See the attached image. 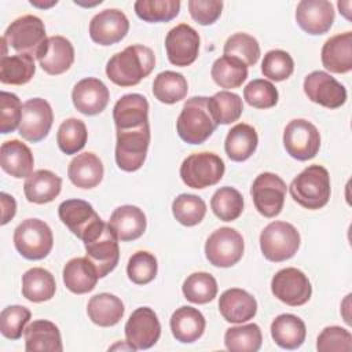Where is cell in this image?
<instances>
[{
    "label": "cell",
    "mask_w": 352,
    "mask_h": 352,
    "mask_svg": "<svg viewBox=\"0 0 352 352\" xmlns=\"http://www.w3.org/2000/svg\"><path fill=\"white\" fill-rule=\"evenodd\" d=\"M155 66V56L151 48L140 44L129 45L114 54L107 65L106 74L110 81L120 87H132L147 77Z\"/></svg>",
    "instance_id": "6da1fadb"
},
{
    "label": "cell",
    "mask_w": 352,
    "mask_h": 352,
    "mask_svg": "<svg viewBox=\"0 0 352 352\" xmlns=\"http://www.w3.org/2000/svg\"><path fill=\"white\" fill-rule=\"evenodd\" d=\"M289 191L300 206L309 210L320 209L330 199V175L322 165H309L292 180Z\"/></svg>",
    "instance_id": "7a4b0ae2"
},
{
    "label": "cell",
    "mask_w": 352,
    "mask_h": 352,
    "mask_svg": "<svg viewBox=\"0 0 352 352\" xmlns=\"http://www.w3.org/2000/svg\"><path fill=\"white\" fill-rule=\"evenodd\" d=\"M209 98L194 96L186 100L177 121L176 129L180 139L188 144H201L208 140L217 128L209 104Z\"/></svg>",
    "instance_id": "3957f363"
},
{
    "label": "cell",
    "mask_w": 352,
    "mask_h": 352,
    "mask_svg": "<svg viewBox=\"0 0 352 352\" xmlns=\"http://www.w3.org/2000/svg\"><path fill=\"white\" fill-rule=\"evenodd\" d=\"M62 223L84 243L98 238L106 223L99 217L91 204L82 199H66L58 208Z\"/></svg>",
    "instance_id": "277c9868"
},
{
    "label": "cell",
    "mask_w": 352,
    "mask_h": 352,
    "mask_svg": "<svg viewBox=\"0 0 352 352\" xmlns=\"http://www.w3.org/2000/svg\"><path fill=\"white\" fill-rule=\"evenodd\" d=\"M223 160L209 151L194 153L180 165V177L187 187L202 190L217 184L224 176Z\"/></svg>",
    "instance_id": "5b68a950"
},
{
    "label": "cell",
    "mask_w": 352,
    "mask_h": 352,
    "mask_svg": "<svg viewBox=\"0 0 352 352\" xmlns=\"http://www.w3.org/2000/svg\"><path fill=\"white\" fill-rule=\"evenodd\" d=\"M300 241V234L293 224L272 221L260 234V249L267 260L282 263L297 253Z\"/></svg>",
    "instance_id": "8992f818"
},
{
    "label": "cell",
    "mask_w": 352,
    "mask_h": 352,
    "mask_svg": "<svg viewBox=\"0 0 352 352\" xmlns=\"http://www.w3.org/2000/svg\"><path fill=\"white\" fill-rule=\"evenodd\" d=\"M14 245L22 257L43 260L54 246V235L45 221L26 219L14 231Z\"/></svg>",
    "instance_id": "52a82bcc"
},
{
    "label": "cell",
    "mask_w": 352,
    "mask_h": 352,
    "mask_svg": "<svg viewBox=\"0 0 352 352\" xmlns=\"http://www.w3.org/2000/svg\"><path fill=\"white\" fill-rule=\"evenodd\" d=\"M150 144V124L132 129H117L116 162L125 172L142 168Z\"/></svg>",
    "instance_id": "ba28073f"
},
{
    "label": "cell",
    "mask_w": 352,
    "mask_h": 352,
    "mask_svg": "<svg viewBox=\"0 0 352 352\" xmlns=\"http://www.w3.org/2000/svg\"><path fill=\"white\" fill-rule=\"evenodd\" d=\"M4 41L18 54L37 56L47 41L44 22L36 15H23L16 18L6 29Z\"/></svg>",
    "instance_id": "9c48e42d"
},
{
    "label": "cell",
    "mask_w": 352,
    "mask_h": 352,
    "mask_svg": "<svg viewBox=\"0 0 352 352\" xmlns=\"http://www.w3.org/2000/svg\"><path fill=\"white\" fill-rule=\"evenodd\" d=\"M243 250L245 243L242 235L231 227H221L213 231L205 243L208 261L220 268L235 265L242 258Z\"/></svg>",
    "instance_id": "30bf717a"
},
{
    "label": "cell",
    "mask_w": 352,
    "mask_h": 352,
    "mask_svg": "<svg viewBox=\"0 0 352 352\" xmlns=\"http://www.w3.org/2000/svg\"><path fill=\"white\" fill-rule=\"evenodd\" d=\"M286 190V183L278 175L271 172L260 173L250 188L254 208L267 219L278 216L285 205Z\"/></svg>",
    "instance_id": "8fae6325"
},
{
    "label": "cell",
    "mask_w": 352,
    "mask_h": 352,
    "mask_svg": "<svg viewBox=\"0 0 352 352\" xmlns=\"http://www.w3.org/2000/svg\"><path fill=\"white\" fill-rule=\"evenodd\" d=\"M283 146L287 154L297 161L312 160L320 148L319 131L308 120H293L283 131Z\"/></svg>",
    "instance_id": "7c38bea8"
},
{
    "label": "cell",
    "mask_w": 352,
    "mask_h": 352,
    "mask_svg": "<svg viewBox=\"0 0 352 352\" xmlns=\"http://www.w3.org/2000/svg\"><path fill=\"white\" fill-rule=\"evenodd\" d=\"M271 292L279 301L290 307H300L309 301L312 286L302 271L294 267H287L279 270L272 276Z\"/></svg>",
    "instance_id": "4fadbf2b"
},
{
    "label": "cell",
    "mask_w": 352,
    "mask_h": 352,
    "mask_svg": "<svg viewBox=\"0 0 352 352\" xmlns=\"http://www.w3.org/2000/svg\"><path fill=\"white\" fill-rule=\"evenodd\" d=\"M54 122V113L50 103L41 98H33L23 103L19 124V135L32 143L47 138Z\"/></svg>",
    "instance_id": "5bb4252c"
},
{
    "label": "cell",
    "mask_w": 352,
    "mask_h": 352,
    "mask_svg": "<svg viewBox=\"0 0 352 352\" xmlns=\"http://www.w3.org/2000/svg\"><path fill=\"white\" fill-rule=\"evenodd\" d=\"M161 336V324L157 314L148 307L135 309L125 323L126 342L136 349H148L157 344Z\"/></svg>",
    "instance_id": "9a60e30c"
},
{
    "label": "cell",
    "mask_w": 352,
    "mask_h": 352,
    "mask_svg": "<svg viewBox=\"0 0 352 352\" xmlns=\"http://www.w3.org/2000/svg\"><path fill=\"white\" fill-rule=\"evenodd\" d=\"M304 92L308 99L327 109H338L346 102V89L333 76L315 70L304 78Z\"/></svg>",
    "instance_id": "2e32d148"
},
{
    "label": "cell",
    "mask_w": 352,
    "mask_h": 352,
    "mask_svg": "<svg viewBox=\"0 0 352 352\" xmlns=\"http://www.w3.org/2000/svg\"><path fill=\"white\" fill-rule=\"evenodd\" d=\"M168 59L175 66H190L195 62L199 52V34L187 23L172 28L165 37Z\"/></svg>",
    "instance_id": "e0dca14e"
},
{
    "label": "cell",
    "mask_w": 352,
    "mask_h": 352,
    "mask_svg": "<svg viewBox=\"0 0 352 352\" xmlns=\"http://www.w3.org/2000/svg\"><path fill=\"white\" fill-rule=\"evenodd\" d=\"M129 30L126 15L117 8L98 12L89 22V36L99 45H113L121 41Z\"/></svg>",
    "instance_id": "ac0fdd59"
},
{
    "label": "cell",
    "mask_w": 352,
    "mask_h": 352,
    "mask_svg": "<svg viewBox=\"0 0 352 352\" xmlns=\"http://www.w3.org/2000/svg\"><path fill=\"white\" fill-rule=\"evenodd\" d=\"M334 7L327 0H301L296 8L298 26L312 36L327 33L334 22Z\"/></svg>",
    "instance_id": "d6986e66"
},
{
    "label": "cell",
    "mask_w": 352,
    "mask_h": 352,
    "mask_svg": "<svg viewBox=\"0 0 352 352\" xmlns=\"http://www.w3.org/2000/svg\"><path fill=\"white\" fill-rule=\"evenodd\" d=\"M84 246L85 257L95 265L99 279L104 278L117 267L120 260L118 239L109 224H106L103 232L98 238L84 243Z\"/></svg>",
    "instance_id": "ffe728a7"
},
{
    "label": "cell",
    "mask_w": 352,
    "mask_h": 352,
    "mask_svg": "<svg viewBox=\"0 0 352 352\" xmlns=\"http://www.w3.org/2000/svg\"><path fill=\"white\" fill-rule=\"evenodd\" d=\"M110 99L107 87L95 77H87L80 80L73 91L72 100L74 107L85 116H95L102 113Z\"/></svg>",
    "instance_id": "44dd1931"
},
{
    "label": "cell",
    "mask_w": 352,
    "mask_h": 352,
    "mask_svg": "<svg viewBox=\"0 0 352 352\" xmlns=\"http://www.w3.org/2000/svg\"><path fill=\"white\" fill-rule=\"evenodd\" d=\"M41 69L51 76H58L70 69L74 62L73 44L63 36H51L36 56Z\"/></svg>",
    "instance_id": "7402d4cb"
},
{
    "label": "cell",
    "mask_w": 352,
    "mask_h": 352,
    "mask_svg": "<svg viewBox=\"0 0 352 352\" xmlns=\"http://www.w3.org/2000/svg\"><path fill=\"white\" fill-rule=\"evenodd\" d=\"M219 311L230 323H243L254 318L257 312L256 298L243 289L232 287L221 293Z\"/></svg>",
    "instance_id": "603a6c76"
},
{
    "label": "cell",
    "mask_w": 352,
    "mask_h": 352,
    "mask_svg": "<svg viewBox=\"0 0 352 352\" xmlns=\"http://www.w3.org/2000/svg\"><path fill=\"white\" fill-rule=\"evenodd\" d=\"M107 224L118 241L128 242L135 241L144 234L147 220L140 208L133 205H122L114 209Z\"/></svg>",
    "instance_id": "cb8c5ba5"
},
{
    "label": "cell",
    "mask_w": 352,
    "mask_h": 352,
    "mask_svg": "<svg viewBox=\"0 0 352 352\" xmlns=\"http://www.w3.org/2000/svg\"><path fill=\"white\" fill-rule=\"evenodd\" d=\"M116 129L139 128L148 122V102L140 94H126L113 109Z\"/></svg>",
    "instance_id": "d4e9b609"
},
{
    "label": "cell",
    "mask_w": 352,
    "mask_h": 352,
    "mask_svg": "<svg viewBox=\"0 0 352 352\" xmlns=\"http://www.w3.org/2000/svg\"><path fill=\"white\" fill-rule=\"evenodd\" d=\"M324 69L342 74L352 70V33L345 32L326 40L320 52Z\"/></svg>",
    "instance_id": "484cf974"
},
{
    "label": "cell",
    "mask_w": 352,
    "mask_h": 352,
    "mask_svg": "<svg viewBox=\"0 0 352 352\" xmlns=\"http://www.w3.org/2000/svg\"><path fill=\"white\" fill-rule=\"evenodd\" d=\"M1 169L15 179L29 177L33 173L34 158L30 148L21 140L12 139L1 144L0 148Z\"/></svg>",
    "instance_id": "4316f807"
},
{
    "label": "cell",
    "mask_w": 352,
    "mask_h": 352,
    "mask_svg": "<svg viewBox=\"0 0 352 352\" xmlns=\"http://www.w3.org/2000/svg\"><path fill=\"white\" fill-rule=\"evenodd\" d=\"M28 352H62V338L58 326L50 320L32 322L23 333Z\"/></svg>",
    "instance_id": "83f0119b"
},
{
    "label": "cell",
    "mask_w": 352,
    "mask_h": 352,
    "mask_svg": "<svg viewBox=\"0 0 352 352\" xmlns=\"http://www.w3.org/2000/svg\"><path fill=\"white\" fill-rule=\"evenodd\" d=\"M63 283L74 294L92 292L98 283L99 275L88 257H76L69 260L63 267Z\"/></svg>",
    "instance_id": "f1b7e54d"
},
{
    "label": "cell",
    "mask_w": 352,
    "mask_h": 352,
    "mask_svg": "<svg viewBox=\"0 0 352 352\" xmlns=\"http://www.w3.org/2000/svg\"><path fill=\"white\" fill-rule=\"evenodd\" d=\"M62 188V179L48 169H38L26 177L23 192L29 202L48 204L54 201Z\"/></svg>",
    "instance_id": "f546056e"
},
{
    "label": "cell",
    "mask_w": 352,
    "mask_h": 352,
    "mask_svg": "<svg viewBox=\"0 0 352 352\" xmlns=\"http://www.w3.org/2000/svg\"><path fill=\"white\" fill-rule=\"evenodd\" d=\"M103 164L94 153H82L74 157L67 168L70 182L78 188H94L103 179Z\"/></svg>",
    "instance_id": "4dcf8cb0"
},
{
    "label": "cell",
    "mask_w": 352,
    "mask_h": 352,
    "mask_svg": "<svg viewBox=\"0 0 352 352\" xmlns=\"http://www.w3.org/2000/svg\"><path fill=\"white\" fill-rule=\"evenodd\" d=\"M205 326L204 315L194 307H180L170 316L172 334L183 344H191L202 337Z\"/></svg>",
    "instance_id": "1f68e13d"
},
{
    "label": "cell",
    "mask_w": 352,
    "mask_h": 352,
    "mask_svg": "<svg viewBox=\"0 0 352 352\" xmlns=\"http://www.w3.org/2000/svg\"><path fill=\"white\" fill-rule=\"evenodd\" d=\"M307 336V327L301 318L293 314H280L271 323V337L283 349L300 348Z\"/></svg>",
    "instance_id": "d6a6232c"
},
{
    "label": "cell",
    "mask_w": 352,
    "mask_h": 352,
    "mask_svg": "<svg viewBox=\"0 0 352 352\" xmlns=\"http://www.w3.org/2000/svg\"><path fill=\"white\" fill-rule=\"evenodd\" d=\"M257 144L258 136L256 129L249 124L241 122L228 131L224 142V150L230 160L242 162L253 155Z\"/></svg>",
    "instance_id": "836d02e7"
},
{
    "label": "cell",
    "mask_w": 352,
    "mask_h": 352,
    "mask_svg": "<svg viewBox=\"0 0 352 352\" xmlns=\"http://www.w3.org/2000/svg\"><path fill=\"white\" fill-rule=\"evenodd\" d=\"M124 312L125 308L121 298L110 293L95 294L89 298L87 305V314L89 319L100 327H110L117 324L124 316Z\"/></svg>",
    "instance_id": "e575fe53"
},
{
    "label": "cell",
    "mask_w": 352,
    "mask_h": 352,
    "mask_svg": "<svg viewBox=\"0 0 352 352\" xmlns=\"http://www.w3.org/2000/svg\"><path fill=\"white\" fill-rule=\"evenodd\" d=\"M55 278L45 268L34 267L22 275V296L32 302H43L51 300L55 294Z\"/></svg>",
    "instance_id": "d590c367"
},
{
    "label": "cell",
    "mask_w": 352,
    "mask_h": 352,
    "mask_svg": "<svg viewBox=\"0 0 352 352\" xmlns=\"http://www.w3.org/2000/svg\"><path fill=\"white\" fill-rule=\"evenodd\" d=\"M36 72L33 55L15 54L1 55L0 59V81L3 84L23 85L32 80Z\"/></svg>",
    "instance_id": "8d00e7d4"
},
{
    "label": "cell",
    "mask_w": 352,
    "mask_h": 352,
    "mask_svg": "<svg viewBox=\"0 0 352 352\" xmlns=\"http://www.w3.org/2000/svg\"><path fill=\"white\" fill-rule=\"evenodd\" d=\"M188 85L183 74L166 70L157 74L153 82V94L157 100L165 104H173L187 96Z\"/></svg>",
    "instance_id": "74e56055"
},
{
    "label": "cell",
    "mask_w": 352,
    "mask_h": 352,
    "mask_svg": "<svg viewBox=\"0 0 352 352\" xmlns=\"http://www.w3.org/2000/svg\"><path fill=\"white\" fill-rule=\"evenodd\" d=\"M210 76L221 88H238L248 78V66L235 58L223 55L213 62Z\"/></svg>",
    "instance_id": "f35d334b"
},
{
    "label": "cell",
    "mask_w": 352,
    "mask_h": 352,
    "mask_svg": "<svg viewBox=\"0 0 352 352\" xmlns=\"http://www.w3.org/2000/svg\"><path fill=\"white\" fill-rule=\"evenodd\" d=\"M210 114L217 125H228L239 120L243 111V102L239 95L230 91H219L208 100Z\"/></svg>",
    "instance_id": "ab89813d"
},
{
    "label": "cell",
    "mask_w": 352,
    "mask_h": 352,
    "mask_svg": "<svg viewBox=\"0 0 352 352\" xmlns=\"http://www.w3.org/2000/svg\"><path fill=\"white\" fill-rule=\"evenodd\" d=\"M261 342L263 334L256 323L230 327L224 334L226 348L231 352H257Z\"/></svg>",
    "instance_id": "60d3db41"
},
{
    "label": "cell",
    "mask_w": 352,
    "mask_h": 352,
    "mask_svg": "<svg viewBox=\"0 0 352 352\" xmlns=\"http://www.w3.org/2000/svg\"><path fill=\"white\" fill-rule=\"evenodd\" d=\"M210 208L220 220L234 221L243 212V197L234 187H220L212 195Z\"/></svg>",
    "instance_id": "b9f144b4"
},
{
    "label": "cell",
    "mask_w": 352,
    "mask_h": 352,
    "mask_svg": "<svg viewBox=\"0 0 352 352\" xmlns=\"http://www.w3.org/2000/svg\"><path fill=\"white\" fill-rule=\"evenodd\" d=\"M136 15L148 23L169 22L179 15V0H138L133 4Z\"/></svg>",
    "instance_id": "7bdbcfd3"
},
{
    "label": "cell",
    "mask_w": 352,
    "mask_h": 352,
    "mask_svg": "<svg viewBox=\"0 0 352 352\" xmlns=\"http://www.w3.org/2000/svg\"><path fill=\"white\" fill-rule=\"evenodd\" d=\"M184 297L192 304H206L217 294V282L208 272H194L186 278L182 286Z\"/></svg>",
    "instance_id": "ee69618b"
},
{
    "label": "cell",
    "mask_w": 352,
    "mask_h": 352,
    "mask_svg": "<svg viewBox=\"0 0 352 352\" xmlns=\"http://www.w3.org/2000/svg\"><path fill=\"white\" fill-rule=\"evenodd\" d=\"M88 139V131L84 121L78 118H67L65 120L56 133V143L62 153L72 155L77 154L84 148Z\"/></svg>",
    "instance_id": "f6af8a7d"
},
{
    "label": "cell",
    "mask_w": 352,
    "mask_h": 352,
    "mask_svg": "<svg viewBox=\"0 0 352 352\" xmlns=\"http://www.w3.org/2000/svg\"><path fill=\"white\" fill-rule=\"evenodd\" d=\"M173 217L186 227L199 224L206 214L205 201L194 194H180L172 202Z\"/></svg>",
    "instance_id": "bcb514c9"
},
{
    "label": "cell",
    "mask_w": 352,
    "mask_h": 352,
    "mask_svg": "<svg viewBox=\"0 0 352 352\" xmlns=\"http://www.w3.org/2000/svg\"><path fill=\"white\" fill-rule=\"evenodd\" d=\"M223 52L226 56L235 58L249 67L257 63L260 58V45L253 36L241 32L227 38Z\"/></svg>",
    "instance_id": "7dc6e473"
},
{
    "label": "cell",
    "mask_w": 352,
    "mask_h": 352,
    "mask_svg": "<svg viewBox=\"0 0 352 352\" xmlns=\"http://www.w3.org/2000/svg\"><path fill=\"white\" fill-rule=\"evenodd\" d=\"M158 271L157 258L153 253L146 250H139L133 253L126 265L128 278L136 285H147L155 276Z\"/></svg>",
    "instance_id": "c3c4849f"
},
{
    "label": "cell",
    "mask_w": 352,
    "mask_h": 352,
    "mask_svg": "<svg viewBox=\"0 0 352 352\" xmlns=\"http://www.w3.org/2000/svg\"><path fill=\"white\" fill-rule=\"evenodd\" d=\"M278 98L275 85L264 78L252 80L243 88V99L254 109H271L278 103Z\"/></svg>",
    "instance_id": "681fc988"
},
{
    "label": "cell",
    "mask_w": 352,
    "mask_h": 352,
    "mask_svg": "<svg viewBox=\"0 0 352 352\" xmlns=\"http://www.w3.org/2000/svg\"><path fill=\"white\" fill-rule=\"evenodd\" d=\"M294 62L289 52L283 50H271L264 55L261 62V73L264 77L278 82L293 74Z\"/></svg>",
    "instance_id": "f907efd6"
},
{
    "label": "cell",
    "mask_w": 352,
    "mask_h": 352,
    "mask_svg": "<svg viewBox=\"0 0 352 352\" xmlns=\"http://www.w3.org/2000/svg\"><path fill=\"white\" fill-rule=\"evenodd\" d=\"M32 312L23 305H8L1 311L0 315V331L8 340H19L25 333Z\"/></svg>",
    "instance_id": "816d5d0a"
},
{
    "label": "cell",
    "mask_w": 352,
    "mask_h": 352,
    "mask_svg": "<svg viewBox=\"0 0 352 352\" xmlns=\"http://www.w3.org/2000/svg\"><path fill=\"white\" fill-rule=\"evenodd\" d=\"M316 349L320 352H351L352 334L340 326L324 327L318 336Z\"/></svg>",
    "instance_id": "f5cc1de1"
},
{
    "label": "cell",
    "mask_w": 352,
    "mask_h": 352,
    "mask_svg": "<svg viewBox=\"0 0 352 352\" xmlns=\"http://www.w3.org/2000/svg\"><path fill=\"white\" fill-rule=\"evenodd\" d=\"M22 103L15 94L0 92V132L3 135L19 128L22 117Z\"/></svg>",
    "instance_id": "db71d44e"
},
{
    "label": "cell",
    "mask_w": 352,
    "mask_h": 352,
    "mask_svg": "<svg viewBox=\"0 0 352 352\" xmlns=\"http://www.w3.org/2000/svg\"><path fill=\"white\" fill-rule=\"evenodd\" d=\"M187 6L191 18L202 26L213 25L223 10V1L219 0H190Z\"/></svg>",
    "instance_id": "11a10c76"
},
{
    "label": "cell",
    "mask_w": 352,
    "mask_h": 352,
    "mask_svg": "<svg viewBox=\"0 0 352 352\" xmlns=\"http://www.w3.org/2000/svg\"><path fill=\"white\" fill-rule=\"evenodd\" d=\"M0 201H1V226L7 224L16 213V202L14 197L8 195L7 192L0 194Z\"/></svg>",
    "instance_id": "9f6ffc18"
},
{
    "label": "cell",
    "mask_w": 352,
    "mask_h": 352,
    "mask_svg": "<svg viewBox=\"0 0 352 352\" xmlns=\"http://www.w3.org/2000/svg\"><path fill=\"white\" fill-rule=\"evenodd\" d=\"M338 8H340V12L346 18L349 19V8H351V1H338Z\"/></svg>",
    "instance_id": "6f0895ef"
},
{
    "label": "cell",
    "mask_w": 352,
    "mask_h": 352,
    "mask_svg": "<svg viewBox=\"0 0 352 352\" xmlns=\"http://www.w3.org/2000/svg\"><path fill=\"white\" fill-rule=\"evenodd\" d=\"M30 4L34 6V7H38V8H50V7L55 6V4H58V1H56V0H52V1H50V3H38V1H36V0H30Z\"/></svg>",
    "instance_id": "680465c9"
}]
</instances>
